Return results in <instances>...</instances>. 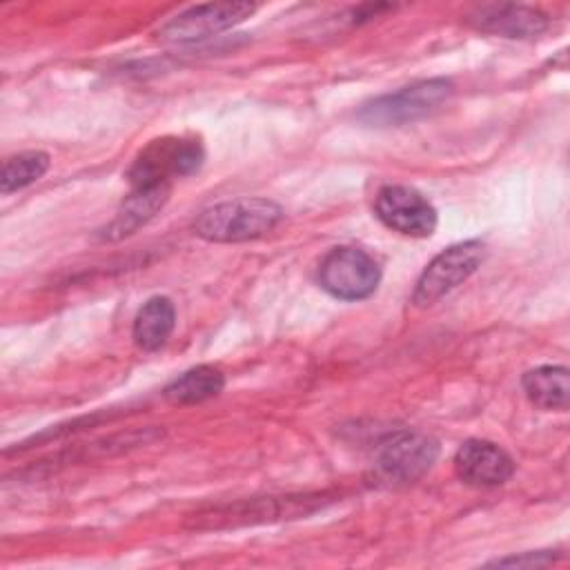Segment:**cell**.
I'll list each match as a JSON object with an SVG mask.
<instances>
[{
  "label": "cell",
  "mask_w": 570,
  "mask_h": 570,
  "mask_svg": "<svg viewBox=\"0 0 570 570\" xmlns=\"http://www.w3.org/2000/svg\"><path fill=\"white\" fill-rule=\"evenodd\" d=\"M283 218L281 205L267 198H234L205 209L194 234L209 243H243L272 232Z\"/></svg>",
  "instance_id": "6da1fadb"
},
{
  "label": "cell",
  "mask_w": 570,
  "mask_h": 570,
  "mask_svg": "<svg viewBox=\"0 0 570 570\" xmlns=\"http://www.w3.org/2000/svg\"><path fill=\"white\" fill-rule=\"evenodd\" d=\"M452 89L445 78L421 80L363 105L358 120L372 127H401L436 111L452 96Z\"/></svg>",
  "instance_id": "7a4b0ae2"
},
{
  "label": "cell",
  "mask_w": 570,
  "mask_h": 570,
  "mask_svg": "<svg viewBox=\"0 0 570 570\" xmlns=\"http://www.w3.org/2000/svg\"><path fill=\"white\" fill-rule=\"evenodd\" d=\"M205 149L196 138L151 140L127 171L131 185H169L171 178L189 176L200 169Z\"/></svg>",
  "instance_id": "3957f363"
},
{
  "label": "cell",
  "mask_w": 570,
  "mask_h": 570,
  "mask_svg": "<svg viewBox=\"0 0 570 570\" xmlns=\"http://www.w3.org/2000/svg\"><path fill=\"white\" fill-rule=\"evenodd\" d=\"M485 256L481 240H463L436 254L416 281L412 303L428 307L470 278Z\"/></svg>",
  "instance_id": "277c9868"
},
{
  "label": "cell",
  "mask_w": 570,
  "mask_h": 570,
  "mask_svg": "<svg viewBox=\"0 0 570 570\" xmlns=\"http://www.w3.org/2000/svg\"><path fill=\"white\" fill-rule=\"evenodd\" d=\"M381 281L376 261L358 247H334L318 267L321 287L341 301H361L374 294Z\"/></svg>",
  "instance_id": "5b68a950"
},
{
  "label": "cell",
  "mask_w": 570,
  "mask_h": 570,
  "mask_svg": "<svg viewBox=\"0 0 570 570\" xmlns=\"http://www.w3.org/2000/svg\"><path fill=\"white\" fill-rule=\"evenodd\" d=\"M439 443L414 430H401L381 441L376 470L390 483H412L421 479L436 461Z\"/></svg>",
  "instance_id": "8992f818"
},
{
  "label": "cell",
  "mask_w": 570,
  "mask_h": 570,
  "mask_svg": "<svg viewBox=\"0 0 570 570\" xmlns=\"http://www.w3.org/2000/svg\"><path fill=\"white\" fill-rule=\"evenodd\" d=\"M374 214L385 227L412 238L430 236L439 220L432 203L407 185H385L379 189Z\"/></svg>",
  "instance_id": "52a82bcc"
},
{
  "label": "cell",
  "mask_w": 570,
  "mask_h": 570,
  "mask_svg": "<svg viewBox=\"0 0 570 570\" xmlns=\"http://www.w3.org/2000/svg\"><path fill=\"white\" fill-rule=\"evenodd\" d=\"M254 11L256 4L252 2H209L189 7L160 29V38L178 45L198 42L243 22Z\"/></svg>",
  "instance_id": "ba28073f"
},
{
  "label": "cell",
  "mask_w": 570,
  "mask_h": 570,
  "mask_svg": "<svg viewBox=\"0 0 570 570\" xmlns=\"http://www.w3.org/2000/svg\"><path fill=\"white\" fill-rule=\"evenodd\" d=\"M454 470L461 481L476 488L505 483L514 472V461L492 441L468 439L454 454Z\"/></svg>",
  "instance_id": "9c48e42d"
},
{
  "label": "cell",
  "mask_w": 570,
  "mask_h": 570,
  "mask_svg": "<svg viewBox=\"0 0 570 570\" xmlns=\"http://www.w3.org/2000/svg\"><path fill=\"white\" fill-rule=\"evenodd\" d=\"M479 31L503 38H537L548 27V18L521 4H483L468 18Z\"/></svg>",
  "instance_id": "30bf717a"
},
{
  "label": "cell",
  "mask_w": 570,
  "mask_h": 570,
  "mask_svg": "<svg viewBox=\"0 0 570 570\" xmlns=\"http://www.w3.org/2000/svg\"><path fill=\"white\" fill-rule=\"evenodd\" d=\"M169 198V185H131L118 214L105 227V238L120 240L156 216Z\"/></svg>",
  "instance_id": "8fae6325"
},
{
  "label": "cell",
  "mask_w": 570,
  "mask_h": 570,
  "mask_svg": "<svg viewBox=\"0 0 570 570\" xmlns=\"http://www.w3.org/2000/svg\"><path fill=\"white\" fill-rule=\"evenodd\" d=\"M174 303L167 296H151L147 303H142L134 318V343L145 352H154L167 343L169 334L174 332Z\"/></svg>",
  "instance_id": "7c38bea8"
},
{
  "label": "cell",
  "mask_w": 570,
  "mask_h": 570,
  "mask_svg": "<svg viewBox=\"0 0 570 570\" xmlns=\"http://www.w3.org/2000/svg\"><path fill=\"white\" fill-rule=\"evenodd\" d=\"M523 392L532 405L541 410H566L570 394L568 367L563 365H541L523 374Z\"/></svg>",
  "instance_id": "4fadbf2b"
},
{
  "label": "cell",
  "mask_w": 570,
  "mask_h": 570,
  "mask_svg": "<svg viewBox=\"0 0 570 570\" xmlns=\"http://www.w3.org/2000/svg\"><path fill=\"white\" fill-rule=\"evenodd\" d=\"M225 387V376L214 365H196L165 387V399L176 405L203 403Z\"/></svg>",
  "instance_id": "5bb4252c"
},
{
  "label": "cell",
  "mask_w": 570,
  "mask_h": 570,
  "mask_svg": "<svg viewBox=\"0 0 570 570\" xmlns=\"http://www.w3.org/2000/svg\"><path fill=\"white\" fill-rule=\"evenodd\" d=\"M49 169V154L45 151H20L16 156H9L2 163L0 174V191L11 194L18 191L38 178H42Z\"/></svg>",
  "instance_id": "9a60e30c"
},
{
  "label": "cell",
  "mask_w": 570,
  "mask_h": 570,
  "mask_svg": "<svg viewBox=\"0 0 570 570\" xmlns=\"http://www.w3.org/2000/svg\"><path fill=\"white\" fill-rule=\"evenodd\" d=\"M550 561H552V554L534 552V554H528V557L499 559V561H494V566H543V563H550Z\"/></svg>",
  "instance_id": "2e32d148"
}]
</instances>
